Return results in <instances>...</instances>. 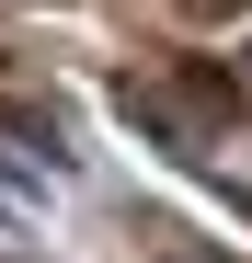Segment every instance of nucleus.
Listing matches in <instances>:
<instances>
[{"instance_id": "obj_1", "label": "nucleus", "mask_w": 252, "mask_h": 263, "mask_svg": "<svg viewBox=\"0 0 252 263\" xmlns=\"http://www.w3.org/2000/svg\"><path fill=\"white\" fill-rule=\"evenodd\" d=\"M195 12H218V0H195ZM229 12H241V0H229Z\"/></svg>"}]
</instances>
